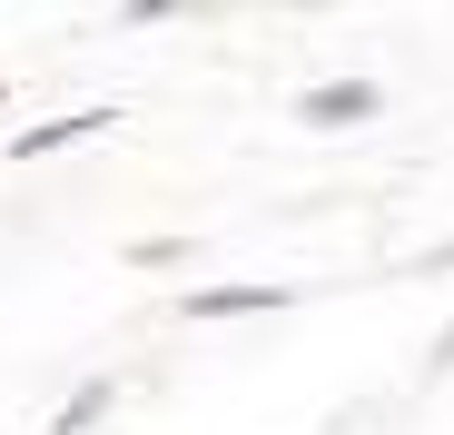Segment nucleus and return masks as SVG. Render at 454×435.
Instances as JSON below:
<instances>
[{"mask_svg":"<svg viewBox=\"0 0 454 435\" xmlns=\"http://www.w3.org/2000/svg\"><path fill=\"white\" fill-rule=\"evenodd\" d=\"M286 287H227V297H198V317H238V307H277Z\"/></svg>","mask_w":454,"mask_h":435,"instance_id":"obj_1","label":"nucleus"}]
</instances>
